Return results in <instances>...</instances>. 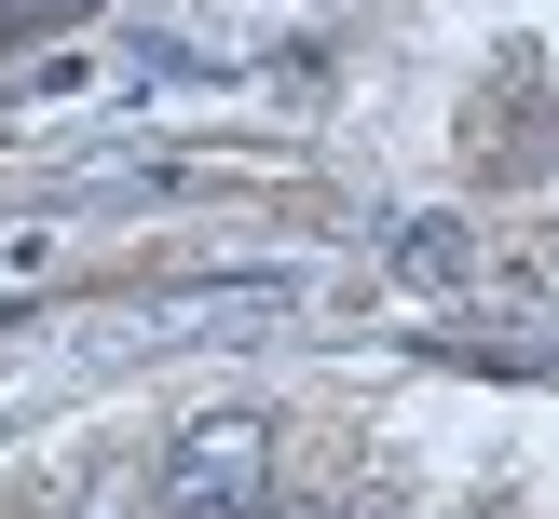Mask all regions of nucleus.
<instances>
[{
  "label": "nucleus",
  "instance_id": "nucleus-4",
  "mask_svg": "<svg viewBox=\"0 0 559 519\" xmlns=\"http://www.w3.org/2000/svg\"><path fill=\"white\" fill-rule=\"evenodd\" d=\"M82 519H136V492H123V479H109V492H96V506H82Z\"/></svg>",
  "mask_w": 559,
  "mask_h": 519
},
{
  "label": "nucleus",
  "instance_id": "nucleus-1",
  "mask_svg": "<svg viewBox=\"0 0 559 519\" xmlns=\"http://www.w3.org/2000/svg\"><path fill=\"white\" fill-rule=\"evenodd\" d=\"M164 519H260L273 506V424H246V410H218V424H191L178 451H164Z\"/></svg>",
  "mask_w": 559,
  "mask_h": 519
},
{
  "label": "nucleus",
  "instance_id": "nucleus-3",
  "mask_svg": "<svg viewBox=\"0 0 559 519\" xmlns=\"http://www.w3.org/2000/svg\"><path fill=\"white\" fill-rule=\"evenodd\" d=\"M96 0H0V42H55V27H82Z\"/></svg>",
  "mask_w": 559,
  "mask_h": 519
},
{
  "label": "nucleus",
  "instance_id": "nucleus-2",
  "mask_svg": "<svg viewBox=\"0 0 559 519\" xmlns=\"http://www.w3.org/2000/svg\"><path fill=\"white\" fill-rule=\"evenodd\" d=\"M464 260H478L464 219H396V273H409V287H464Z\"/></svg>",
  "mask_w": 559,
  "mask_h": 519
},
{
  "label": "nucleus",
  "instance_id": "nucleus-5",
  "mask_svg": "<svg viewBox=\"0 0 559 519\" xmlns=\"http://www.w3.org/2000/svg\"><path fill=\"white\" fill-rule=\"evenodd\" d=\"M260 519H342V506H328V492H300V506H260Z\"/></svg>",
  "mask_w": 559,
  "mask_h": 519
}]
</instances>
